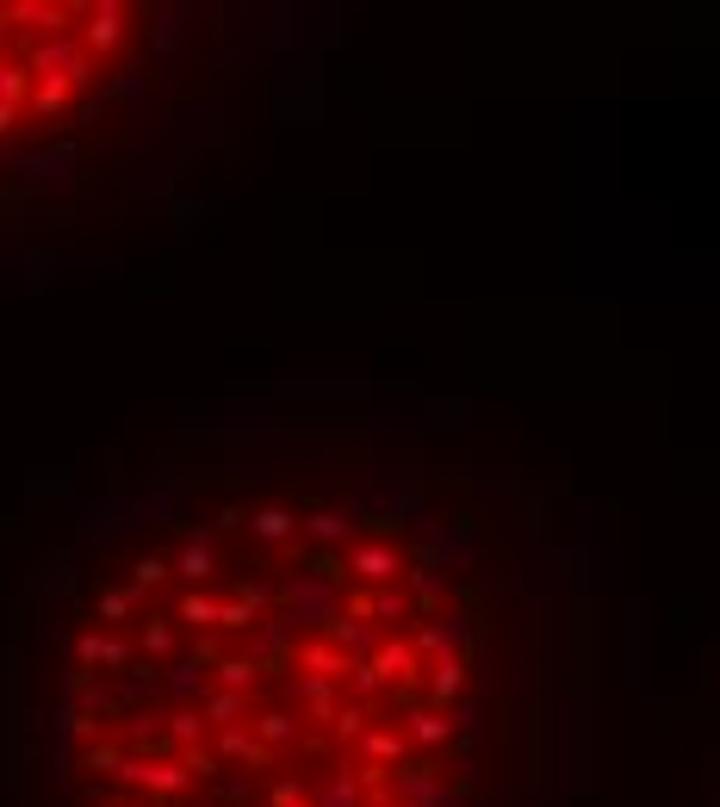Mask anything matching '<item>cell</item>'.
<instances>
[{
	"mask_svg": "<svg viewBox=\"0 0 720 807\" xmlns=\"http://www.w3.org/2000/svg\"><path fill=\"white\" fill-rule=\"evenodd\" d=\"M25 69H32L37 81L87 87V81H94V56H87L81 32H69V37H37V44H32V63H25Z\"/></svg>",
	"mask_w": 720,
	"mask_h": 807,
	"instance_id": "1",
	"label": "cell"
},
{
	"mask_svg": "<svg viewBox=\"0 0 720 807\" xmlns=\"http://www.w3.org/2000/svg\"><path fill=\"white\" fill-rule=\"evenodd\" d=\"M392 795L404 807H466V801H472L466 789H447L441 776H435V764H397V771H392Z\"/></svg>",
	"mask_w": 720,
	"mask_h": 807,
	"instance_id": "2",
	"label": "cell"
},
{
	"mask_svg": "<svg viewBox=\"0 0 720 807\" xmlns=\"http://www.w3.org/2000/svg\"><path fill=\"white\" fill-rule=\"evenodd\" d=\"M119 783H131V789H143L155 801V795H181L193 783V771L181 764V757H124Z\"/></svg>",
	"mask_w": 720,
	"mask_h": 807,
	"instance_id": "3",
	"label": "cell"
},
{
	"mask_svg": "<svg viewBox=\"0 0 720 807\" xmlns=\"http://www.w3.org/2000/svg\"><path fill=\"white\" fill-rule=\"evenodd\" d=\"M81 44L87 56H112L124 44V7L119 0H94V7H81Z\"/></svg>",
	"mask_w": 720,
	"mask_h": 807,
	"instance_id": "4",
	"label": "cell"
},
{
	"mask_svg": "<svg viewBox=\"0 0 720 807\" xmlns=\"http://www.w3.org/2000/svg\"><path fill=\"white\" fill-rule=\"evenodd\" d=\"M348 571H354L360 585H379V590H385L397 571H404V553H397L392 541H360V547L348 553Z\"/></svg>",
	"mask_w": 720,
	"mask_h": 807,
	"instance_id": "5",
	"label": "cell"
},
{
	"mask_svg": "<svg viewBox=\"0 0 720 807\" xmlns=\"http://www.w3.org/2000/svg\"><path fill=\"white\" fill-rule=\"evenodd\" d=\"M280 597H286L305 621H324V628H329L336 615H342V609H336V585H329V578H292V585L280 590Z\"/></svg>",
	"mask_w": 720,
	"mask_h": 807,
	"instance_id": "6",
	"label": "cell"
},
{
	"mask_svg": "<svg viewBox=\"0 0 720 807\" xmlns=\"http://www.w3.org/2000/svg\"><path fill=\"white\" fill-rule=\"evenodd\" d=\"M466 634H472V621H466V615H435V621H423V628L411 634V646L423 658H447V653H460Z\"/></svg>",
	"mask_w": 720,
	"mask_h": 807,
	"instance_id": "7",
	"label": "cell"
},
{
	"mask_svg": "<svg viewBox=\"0 0 720 807\" xmlns=\"http://www.w3.org/2000/svg\"><path fill=\"white\" fill-rule=\"evenodd\" d=\"M292 665H298V670H310V677H336V684H348L354 658H348L342 646H329V640H305V646L292 653Z\"/></svg>",
	"mask_w": 720,
	"mask_h": 807,
	"instance_id": "8",
	"label": "cell"
},
{
	"mask_svg": "<svg viewBox=\"0 0 720 807\" xmlns=\"http://www.w3.org/2000/svg\"><path fill=\"white\" fill-rule=\"evenodd\" d=\"M75 658H81V665H106L112 677H124V670H131V640H119V634H81V640H75Z\"/></svg>",
	"mask_w": 720,
	"mask_h": 807,
	"instance_id": "9",
	"label": "cell"
},
{
	"mask_svg": "<svg viewBox=\"0 0 720 807\" xmlns=\"http://www.w3.org/2000/svg\"><path fill=\"white\" fill-rule=\"evenodd\" d=\"M168 696H174L181 708L206 702V696H211V689H206V658H199V653L174 658V665H168Z\"/></svg>",
	"mask_w": 720,
	"mask_h": 807,
	"instance_id": "10",
	"label": "cell"
},
{
	"mask_svg": "<svg viewBox=\"0 0 720 807\" xmlns=\"http://www.w3.org/2000/svg\"><path fill=\"white\" fill-rule=\"evenodd\" d=\"M218 757H230V764H255V771L274 764V752L255 739V727H223V733H218Z\"/></svg>",
	"mask_w": 720,
	"mask_h": 807,
	"instance_id": "11",
	"label": "cell"
},
{
	"mask_svg": "<svg viewBox=\"0 0 720 807\" xmlns=\"http://www.w3.org/2000/svg\"><path fill=\"white\" fill-rule=\"evenodd\" d=\"M416 665H423V653H416L411 640H385V646L373 653V670L385 677V684H411Z\"/></svg>",
	"mask_w": 720,
	"mask_h": 807,
	"instance_id": "12",
	"label": "cell"
},
{
	"mask_svg": "<svg viewBox=\"0 0 720 807\" xmlns=\"http://www.w3.org/2000/svg\"><path fill=\"white\" fill-rule=\"evenodd\" d=\"M329 646H342L348 658H373L379 646H385V640H379L373 628H367V621H354V615H336V621H329Z\"/></svg>",
	"mask_w": 720,
	"mask_h": 807,
	"instance_id": "13",
	"label": "cell"
},
{
	"mask_svg": "<svg viewBox=\"0 0 720 807\" xmlns=\"http://www.w3.org/2000/svg\"><path fill=\"white\" fill-rule=\"evenodd\" d=\"M360 795H367V783H360V771H329L324 783H317V789H310V801L317 807H360Z\"/></svg>",
	"mask_w": 720,
	"mask_h": 807,
	"instance_id": "14",
	"label": "cell"
},
{
	"mask_svg": "<svg viewBox=\"0 0 720 807\" xmlns=\"http://www.w3.org/2000/svg\"><path fill=\"white\" fill-rule=\"evenodd\" d=\"M174 571H181V578H187L193 590L206 585L211 571H218V559H211V541H206V534H187V541H181V553H174Z\"/></svg>",
	"mask_w": 720,
	"mask_h": 807,
	"instance_id": "15",
	"label": "cell"
},
{
	"mask_svg": "<svg viewBox=\"0 0 720 807\" xmlns=\"http://www.w3.org/2000/svg\"><path fill=\"white\" fill-rule=\"evenodd\" d=\"M249 528H255V541H268V547H280V541H292V534L305 528L292 510H280V503H261L255 515H249Z\"/></svg>",
	"mask_w": 720,
	"mask_h": 807,
	"instance_id": "16",
	"label": "cell"
},
{
	"mask_svg": "<svg viewBox=\"0 0 720 807\" xmlns=\"http://www.w3.org/2000/svg\"><path fill=\"white\" fill-rule=\"evenodd\" d=\"M249 702H255V696H242V689H211L199 708H206V727H218V733H223V727H242Z\"/></svg>",
	"mask_w": 720,
	"mask_h": 807,
	"instance_id": "17",
	"label": "cell"
},
{
	"mask_svg": "<svg viewBox=\"0 0 720 807\" xmlns=\"http://www.w3.org/2000/svg\"><path fill=\"white\" fill-rule=\"evenodd\" d=\"M460 689H466V658L460 653L435 658V665H429V702H454Z\"/></svg>",
	"mask_w": 720,
	"mask_h": 807,
	"instance_id": "18",
	"label": "cell"
},
{
	"mask_svg": "<svg viewBox=\"0 0 720 807\" xmlns=\"http://www.w3.org/2000/svg\"><path fill=\"white\" fill-rule=\"evenodd\" d=\"M298 696H305L310 721H336L342 702H336V677H298Z\"/></svg>",
	"mask_w": 720,
	"mask_h": 807,
	"instance_id": "19",
	"label": "cell"
},
{
	"mask_svg": "<svg viewBox=\"0 0 720 807\" xmlns=\"http://www.w3.org/2000/svg\"><path fill=\"white\" fill-rule=\"evenodd\" d=\"M404 727H411L416 745H447L460 721H447V715H435V708H411V715H404Z\"/></svg>",
	"mask_w": 720,
	"mask_h": 807,
	"instance_id": "20",
	"label": "cell"
},
{
	"mask_svg": "<svg viewBox=\"0 0 720 807\" xmlns=\"http://www.w3.org/2000/svg\"><path fill=\"white\" fill-rule=\"evenodd\" d=\"M360 757H367V764H379V771H385V764H404V733L373 727V733L360 739Z\"/></svg>",
	"mask_w": 720,
	"mask_h": 807,
	"instance_id": "21",
	"label": "cell"
},
{
	"mask_svg": "<svg viewBox=\"0 0 720 807\" xmlns=\"http://www.w3.org/2000/svg\"><path fill=\"white\" fill-rule=\"evenodd\" d=\"M305 534H310V541H324V547H342L348 534H354V515H348V510H317L305 522Z\"/></svg>",
	"mask_w": 720,
	"mask_h": 807,
	"instance_id": "22",
	"label": "cell"
},
{
	"mask_svg": "<svg viewBox=\"0 0 720 807\" xmlns=\"http://www.w3.org/2000/svg\"><path fill=\"white\" fill-rule=\"evenodd\" d=\"M292 733H298V721H292L286 708H268V715H255V739L268 745V752H280V745H292Z\"/></svg>",
	"mask_w": 720,
	"mask_h": 807,
	"instance_id": "23",
	"label": "cell"
},
{
	"mask_svg": "<svg viewBox=\"0 0 720 807\" xmlns=\"http://www.w3.org/2000/svg\"><path fill=\"white\" fill-rule=\"evenodd\" d=\"M218 615H223V602L206 597V590H187L181 609H174V621H193V628H218Z\"/></svg>",
	"mask_w": 720,
	"mask_h": 807,
	"instance_id": "24",
	"label": "cell"
},
{
	"mask_svg": "<svg viewBox=\"0 0 720 807\" xmlns=\"http://www.w3.org/2000/svg\"><path fill=\"white\" fill-rule=\"evenodd\" d=\"M218 689H242V696H255V677H261V665L255 658H218Z\"/></svg>",
	"mask_w": 720,
	"mask_h": 807,
	"instance_id": "25",
	"label": "cell"
},
{
	"mask_svg": "<svg viewBox=\"0 0 720 807\" xmlns=\"http://www.w3.org/2000/svg\"><path fill=\"white\" fill-rule=\"evenodd\" d=\"M150 696H155V670H124L119 689H112V702H119V708H138V715H143V702H150Z\"/></svg>",
	"mask_w": 720,
	"mask_h": 807,
	"instance_id": "26",
	"label": "cell"
},
{
	"mask_svg": "<svg viewBox=\"0 0 720 807\" xmlns=\"http://www.w3.org/2000/svg\"><path fill=\"white\" fill-rule=\"evenodd\" d=\"M199 733H206V708H174V715H168V739L181 745V752H193Z\"/></svg>",
	"mask_w": 720,
	"mask_h": 807,
	"instance_id": "27",
	"label": "cell"
},
{
	"mask_svg": "<svg viewBox=\"0 0 720 807\" xmlns=\"http://www.w3.org/2000/svg\"><path fill=\"white\" fill-rule=\"evenodd\" d=\"M348 702H360V708H367V702H373V696H379V689H385V677H379V670H373V658H354V670H348Z\"/></svg>",
	"mask_w": 720,
	"mask_h": 807,
	"instance_id": "28",
	"label": "cell"
},
{
	"mask_svg": "<svg viewBox=\"0 0 720 807\" xmlns=\"http://www.w3.org/2000/svg\"><path fill=\"white\" fill-rule=\"evenodd\" d=\"M75 708L94 715V721H112V715H119V702H112V689L106 684H75Z\"/></svg>",
	"mask_w": 720,
	"mask_h": 807,
	"instance_id": "29",
	"label": "cell"
},
{
	"mask_svg": "<svg viewBox=\"0 0 720 807\" xmlns=\"http://www.w3.org/2000/svg\"><path fill=\"white\" fill-rule=\"evenodd\" d=\"M69 100H75L69 81H37V87H32V112H37V119H56V112H63Z\"/></svg>",
	"mask_w": 720,
	"mask_h": 807,
	"instance_id": "30",
	"label": "cell"
},
{
	"mask_svg": "<svg viewBox=\"0 0 720 807\" xmlns=\"http://www.w3.org/2000/svg\"><path fill=\"white\" fill-rule=\"evenodd\" d=\"M367 721H373V715H367V708H360V702H348L342 715H336V721H329V733L342 739V745H360V739L373 733V727H367Z\"/></svg>",
	"mask_w": 720,
	"mask_h": 807,
	"instance_id": "31",
	"label": "cell"
},
{
	"mask_svg": "<svg viewBox=\"0 0 720 807\" xmlns=\"http://www.w3.org/2000/svg\"><path fill=\"white\" fill-rule=\"evenodd\" d=\"M138 597H143L138 585H100V615L106 621H124L131 609H138Z\"/></svg>",
	"mask_w": 720,
	"mask_h": 807,
	"instance_id": "32",
	"label": "cell"
},
{
	"mask_svg": "<svg viewBox=\"0 0 720 807\" xmlns=\"http://www.w3.org/2000/svg\"><path fill=\"white\" fill-rule=\"evenodd\" d=\"M25 168H32L37 181H63V174L75 168V150H69V143H63V150H37L32 162H25Z\"/></svg>",
	"mask_w": 720,
	"mask_h": 807,
	"instance_id": "33",
	"label": "cell"
},
{
	"mask_svg": "<svg viewBox=\"0 0 720 807\" xmlns=\"http://www.w3.org/2000/svg\"><path fill=\"white\" fill-rule=\"evenodd\" d=\"M32 87H37L32 69H19V63L0 69V100H7V106H25V100H32Z\"/></svg>",
	"mask_w": 720,
	"mask_h": 807,
	"instance_id": "34",
	"label": "cell"
},
{
	"mask_svg": "<svg viewBox=\"0 0 720 807\" xmlns=\"http://www.w3.org/2000/svg\"><path fill=\"white\" fill-rule=\"evenodd\" d=\"M138 646H143L150 658H168V653H174V628H168V621H143Z\"/></svg>",
	"mask_w": 720,
	"mask_h": 807,
	"instance_id": "35",
	"label": "cell"
},
{
	"mask_svg": "<svg viewBox=\"0 0 720 807\" xmlns=\"http://www.w3.org/2000/svg\"><path fill=\"white\" fill-rule=\"evenodd\" d=\"M124 757H131V752H124V745H106V739H100V745H87V771H106V776H119V771H124Z\"/></svg>",
	"mask_w": 720,
	"mask_h": 807,
	"instance_id": "36",
	"label": "cell"
},
{
	"mask_svg": "<svg viewBox=\"0 0 720 807\" xmlns=\"http://www.w3.org/2000/svg\"><path fill=\"white\" fill-rule=\"evenodd\" d=\"M411 590H416V602H423V609H435V602H441V590H447V585H441V578H435L429 566H416V571H411Z\"/></svg>",
	"mask_w": 720,
	"mask_h": 807,
	"instance_id": "37",
	"label": "cell"
},
{
	"mask_svg": "<svg viewBox=\"0 0 720 807\" xmlns=\"http://www.w3.org/2000/svg\"><path fill=\"white\" fill-rule=\"evenodd\" d=\"M162 578H168V559H155V553H150V559H138V566H131V585H138V590H155V585H162Z\"/></svg>",
	"mask_w": 720,
	"mask_h": 807,
	"instance_id": "38",
	"label": "cell"
},
{
	"mask_svg": "<svg viewBox=\"0 0 720 807\" xmlns=\"http://www.w3.org/2000/svg\"><path fill=\"white\" fill-rule=\"evenodd\" d=\"M155 733H168V715H162V708H143V715H131V739H155Z\"/></svg>",
	"mask_w": 720,
	"mask_h": 807,
	"instance_id": "39",
	"label": "cell"
},
{
	"mask_svg": "<svg viewBox=\"0 0 720 807\" xmlns=\"http://www.w3.org/2000/svg\"><path fill=\"white\" fill-rule=\"evenodd\" d=\"M143 94V69H119L112 75V100H138Z\"/></svg>",
	"mask_w": 720,
	"mask_h": 807,
	"instance_id": "40",
	"label": "cell"
},
{
	"mask_svg": "<svg viewBox=\"0 0 720 807\" xmlns=\"http://www.w3.org/2000/svg\"><path fill=\"white\" fill-rule=\"evenodd\" d=\"M181 764H187L193 776H218V757H211V752H199V745H193V752H181Z\"/></svg>",
	"mask_w": 720,
	"mask_h": 807,
	"instance_id": "41",
	"label": "cell"
},
{
	"mask_svg": "<svg viewBox=\"0 0 720 807\" xmlns=\"http://www.w3.org/2000/svg\"><path fill=\"white\" fill-rule=\"evenodd\" d=\"M155 44H162V51H174V44H181V13H162V25H155Z\"/></svg>",
	"mask_w": 720,
	"mask_h": 807,
	"instance_id": "42",
	"label": "cell"
},
{
	"mask_svg": "<svg viewBox=\"0 0 720 807\" xmlns=\"http://www.w3.org/2000/svg\"><path fill=\"white\" fill-rule=\"evenodd\" d=\"M13 124H19V106H7V100H0V138H7Z\"/></svg>",
	"mask_w": 720,
	"mask_h": 807,
	"instance_id": "43",
	"label": "cell"
},
{
	"mask_svg": "<svg viewBox=\"0 0 720 807\" xmlns=\"http://www.w3.org/2000/svg\"><path fill=\"white\" fill-rule=\"evenodd\" d=\"M131 807H168V801H131Z\"/></svg>",
	"mask_w": 720,
	"mask_h": 807,
	"instance_id": "44",
	"label": "cell"
},
{
	"mask_svg": "<svg viewBox=\"0 0 720 807\" xmlns=\"http://www.w3.org/2000/svg\"><path fill=\"white\" fill-rule=\"evenodd\" d=\"M0 69H7V63H0Z\"/></svg>",
	"mask_w": 720,
	"mask_h": 807,
	"instance_id": "45",
	"label": "cell"
},
{
	"mask_svg": "<svg viewBox=\"0 0 720 807\" xmlns=\"http://www.w3.org/2000/svg\"><path fill=\"white\" fill-rule=\"evenodd\" d=\"M397 807H404V801H397Z\"/></svg>",
	"mask_w": 720,
	"mask_h": 807,
	"instance_id": "46",
	"label": "cell"
}]
</instances>
